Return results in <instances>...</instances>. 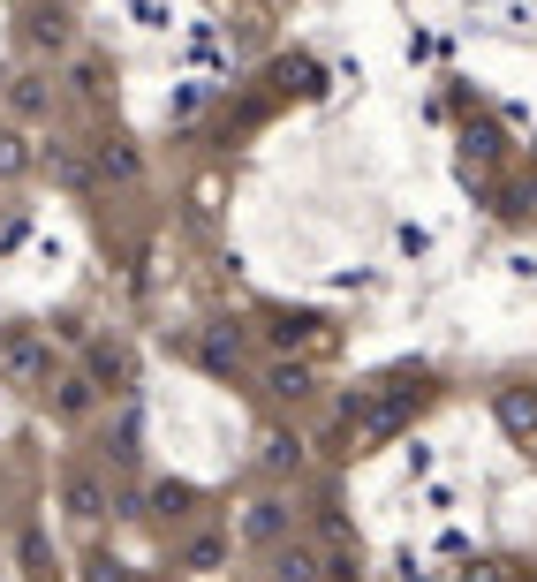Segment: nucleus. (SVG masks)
<instances>
[{
    "label": "nucleus",
    "mask_w": 537,
    "mask_h": 582,
    "mask_svg": "<svg viewBox=\"0 0 537 582\" xmlns=\"http://www.w3.org/2000/svg\"><path fill=\"white\" fill-rule=\"evenodd\" d=\"M53 409H61V416H84V409H91V394H84V378H69V386H61V401H53Z\"/></svg>",
    "instance_id": "nucleus-4"
},
{
    "label": "nucleus",
    "mask_w": 537,
    "mask_h": 582,
    "mask_svg": "<svg viewBox=\"0 0 537 582\" xmlns=\"http://www.w3.org/2000/svg\"><path fill=\"white\" fill-rule=\"evenodd\" d=\"M0 371L8 378H38L46 371V348H38L31 333H8V341H0Z\"/></svg>",
    "instance_id": "nucleus-1"
},
{
    "label": "nucleus",
    "mask_w": 537,
    "mask_h": 582,
    "mask_svg": "<svg viewBox=\"0 0 537 582\" xmlns=\"http://www.w3.org/2000/svg\"><path fill=\"white\" fill-rule=\"evenodd\" d=\"M38 84H46V76H23V84H16V114H38V106H46V91H38Z\"/></svg>",
    "instance_id": "nucleus-5"
},
{
    "label": "nucleus",
    "mask_w": 537,
    "mask_h": 582,
    "mask_svg": "<svg viewBox=\"0 0 537 582\" xmlns=\"http://www.w3.org/2000/svg\"><path fill=\"white\" fill-rule=\"evenodd\" d=\"M31 38H38V46H53V53H61V46H69V38H76L69 8H38V16H31Z\"/></svg>",
    "instance_id": "nucleus-2"
},
{
    "label": "nucleus",
    "mask_w": 537,
    "mask_h": 582,
    "mask_svg": "<svg viewBox=\"0 0 537 582\" xmlns=\"http://www.w3.org/2000/svg\"><path fill=\"white\" fill-rule=\"evenodd\" d=\"M23 159H31V152H23V137H16V129H0V174H16Z\"/></svg>",
    "instance_id": "nucleus-3"
}]
</instances>
